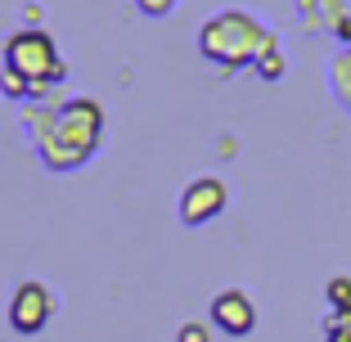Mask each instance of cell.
<instances>
[{
	"instance_id": "1",
	"label": "cell",
	"mask_w": 351,
	"mask_h": 342,
	"mask_svg": "<svg viewBox=\"0 0 351 342\" xmlns=\"http://www.w3.org/2000/svg\"><path fill=\"white\" fill-rule=\"evenodd\" d=\"M275 45H279V36L261 19H252L248 10H221L198 32V50L212 63H221V68H243V63L257 68V59L266 50H275Z\"/></svg>"
},
{
	"instance_id": "2",
	"label": "cell",
	"mask_w": 351,
	"mask_h": 342,
	"mask_svg": "<svg viewBox=\"0 0 351 342\" xmlns=\"http://www.w3.org/2000/svg\"><path fill=\"white\" fill-rule=\"evenodd\" d=\"M99 131H104L99 104H95V99H68V104L54 108V122H50V131L36 140V149H41L45 167L68 171V167H82L86 158L95 154Z\"/></svg>"
},
{
	"instance_id": "3",
	"label": "cell",
	"mask_w": 351,
	"mask_h": 342,
	"mask_svg": "<svg viewBox=\"0 0 351 342\" xmlns=\"http://www.w3.org/2000/svg\"><path fill=\"white\" fill-rule=\"evenodd\" d=\"M5 68L23 73L32 86L36 82L54 86L63 77V59H59V50H54V41L45 32H19V36H10V45H5Z\"/></svg>"
},
{
	"instance_id": "4",
	"label": "cell",
	"mask_w": 351,
	"mask_h": 342,
	"mask_svg": "<svg viewBox=\"0 0 351 342\" xmlns=\"http://www.w3.org/2000/svg\"><path fill=\"white\" fill-rule=\"evenodd\" d=\"M226 198H230L226 180H217V176L189 180L185 194H180V221H185V225H203V221H212V217L226 212Z\"/></svg>"
},
{
	"instance_id": "5",
	"label": "cell",
	"mask_w": 351,
	"mask_h": 342,
	"mask_svg": "<svg viewBox=\"0 0 351 342\" xmlns=\"http://www.w3.org/2000/svg\"><path fill=\"white\" fill-rule=\"evenodd\" d=\"M212 324L226 329L230 338H243V333L257 329V306H252V297L243 289H226L212 297Z\"/></svg>"
},
{
	"instance_id": "6",
	"label": "cell",
	"mask_w": 351,
	"mask_h": 342,
	"mask_svg": "<svg viewBox=\"0 0 351 342\" xmlns=\"http://www.w3.org/2000/svg\"><path fill=\"white\" fill-rule=\"evenodd\" d=\"M45 320H50V293L32 280L19 284L10 297V324L19 333H36V329H45Z\"/></svg>"
},
{
	"instance_id": "7",
	"label": "cell",
	"mask_w": 351,
	"mask_h": 342,
	"mask_svg": "<svg viewBox=\"0 0 351 342\" xmlns=\"http://www.w3.org/2000/svg\"><path fill=\"white\" fill-rule=\"evenodd\" d=\"M329 86H333V95H338V104L351 108V45H342L329 59Z\"/></svg>"
},
{
	"instance_id": "8",
	"label": "cell",
	"mask_w": 351,
	"mask_h": 342,
	"mask_svg": "<svg viewBox=\"0 0 351 342\" xmlns=\"http://www.w3.org/2000/svg\"><path fill=\"white\" fill-rule=\"evenodd\" d=\"M324 342H351V306L347 311H329V320H324Z\"/></svg>"
},
{
	"instance_id": "9",
	"label": "cell",
	"mask_w": 351,
	"mask_h": 342,
	"mask_svg": "<svg viewBox=\"0 0 351 342\" xmlns=\"http://www.w3.org/2000/svg\"><path fill=\"white\" fill-rule=\"evenodd\" d=\"M0 90L14 95V99H27V95H32V82H27L23 73H14V68H5V77H0Z\"/></svg>"
},
{
	"instance_id": "10",
	"label": "cell",
	"mask_w": 351,
	"mask_h": 342,
	"mask_svg": "<svg viewBox=\"0 0 351 342\" xmlns=\"http://www.w3.org/2000/svg\"><path fill=\"white\" fill-rule=\"evenodd\" d=\"M257 73L266 77V82H279V77H284V54H279V45H275V50H266V54L257 59Z\"/></svg>"
},
{
	"instance_id": "11",
	"label": "cell",
	"mask_w": 351,
	"mask_h": 342,
	"mask_svg": "<svg viewBox=\"0 0 351 342\" xmlns=\"http://www.w3.org/2000/svg\"><path fill=\"white\" fill-rule=\"evenodd\" d=\"M329 306H333V311H347V306H351V280H347V275H338V280L329 284Z\"/></svg>"
},
{
	"instance_id": "12",
	"label": "cell",
	"mask_w": 351,
	"mask_h": 342,
	"mask_svg": "<svg viewBox=\"0 0 351 342\" xmlns=\"http://www.w3.org/2000/svg\"><path fill=\"white\" fill-rule=\"evenodd\" d=\"M145 14H154V19H162V14H171L176 10V0H135Z\"/></svg>"
},
{
	"instance_id": "13",
	"label": "cell",
	"mask_w": 351,
	"mask_h": 342,
	"mask_svg": "<svg viewBox=\"0 0 351 342\" xmlns=\"http://www.w3.org/2000/svg\"><path fill=\"white\" fill-rule=\"evenodd\" d=\"M176 342H207V329L203 324H185V329L176 333Z\"/></svg>"
},
{
	"instance_id": "14",
	"label": "cell",
	"mask_w": 351,
	"mask_h": 342,
	"mask_svg": "<svg viewBox=\"0 0 351 342\" xmlns=\"http://www.w3.org/2000/svg\"><path fill=\"white\" fill-rule=\"evenodd\" d=\"M298 5H302V14H311V5H320V0H298Z\"/></svg>"
}]
</instances>
